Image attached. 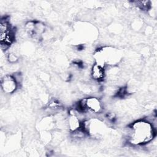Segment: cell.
<instances>
[{
    "label": "cell",
    "instance_id": "obj_1",
    "mask_svg": "<svg viewBox=\"0 0 157 157\" xmlns=\"http://www.w3.org/2000/svg\"><path fill=\"white\" fill-rule=\"evenodd\" d=\"M128 141L133 145H142L150 142L156 136V131L151 122L139 120L129 126Z\"/></svg>",
    "mask_w": 157,
    "mask_h": 157
},
{
    "label": "cell",
    "instance_id": "obj_2",
    "mask_svg": "<svg viewBox=\"0 0 157 157\" xmlns=\"http://www.w3.org/2000/svg\"><path fill=\"white\" fill-rule=\"evenodd\" d=\"M15 31L7 17L1 18L0 22V40L2 51H6L14 42Z\"/></svg>",
    "mask_w": 157,
    "mask_h": 157
},
{
    "label": "cell",
    "instance_id": "obj_3",
    "mask_svg": "<svg viewBox=\"0 0 157 157\" xmlns=\"http://www.w3.org/2000/svg\"><path fill=\"white\" fill-rule=\"evenodd\" d=\"M75 108L85 113L88 112L96 114L102 111L103 104L98 98L90 96L80 100Z\"/></svg>",
    "mask_w": 157,
    "mask_h": 157
},
{
    "label": "cell",
    "instance_id": "obj_4",
    "mask_svg": "<svg viewBox=\"0 0 157 157\" xmlns=\"http://www.w3.org/2000/svg\"><path fill=\"white\" fill-rule=\"evenodd\" d=\"M1 86L4 93L12 94L18 89L19 85L13 75L6 74L1 78Z\"/></svg>",
    "mask_w": 157,
    "mask_h": 157
},
{
    "label": "cell",
    "instance_id": "obj_5",
    "mask_svg": "<svg viewBox=\"0 0 157 157\" xmlns=\"http://www.w3.org/2000/svg\"><path fill=\"white\" fill-rule=\"evenodd\" d=\"M91 78L96 82H102L106 77L105 67L94 63L90 71Z\"/></svg>",
    "mask_w": 157,
    "mask_h": 157
},
{
    "label": "cell",
    "instance_id": "obj_6",
    "mask_svg": "<svg viewBox=\"0 0 157 157\" xmlns=\"http://www.w3.org/2000/svg\"><path fill=\"white\" fill-rule=\"evenodd\" d=\"M56 127L54 117L48 115L42 118L38 124L39 131H51Z\"/></svg>",
    "mask_w": 157,
    "mask_h": 157
},
{
    "label": "cell",
    "instance_id": "obj_7",
    "mask_svg": "<svg viewBox=\"0 0 157 157\" xmlns=\"http://www.w3.org/2000/svg\"><path fill=\"white\" fill-rule=\"evenodd\" d=\"M39 137L42 143L48 144L52 141L53 134L50 131H40L39 133Z\"/></svg>",
    "mask_w": 157,
    "mask_h": 157
},
{
    "label": "cell",
    "instance_id": "obj_8",
    "mask_svg": "<svg viewBox=\"0 0 157 157\" xmlns=\"http://www.w3.org/2000/svg\"><path fill=\"white\" fill-rule=\"evenodd\" d=\"M6 59L10 64H15L18 61V56L14 52L9 53L6 56Z\"/></svg>",
    "mask_w": 157,
    "mask_h": 157
}]
</instances>
